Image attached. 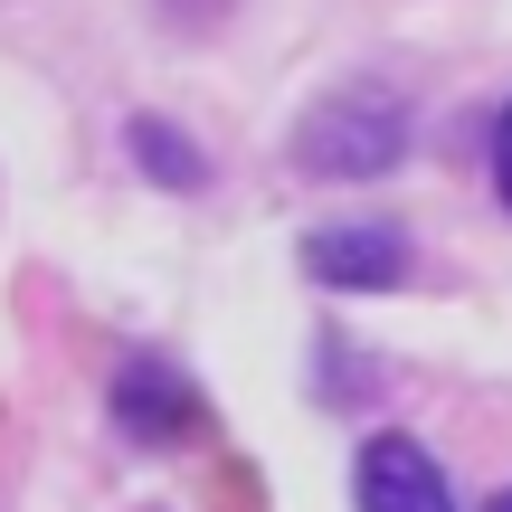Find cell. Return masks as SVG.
Here are the masks:
<instances>
[{
  "mask_svg": "<svg viewBox=\"0 0 512 512\" xmlns=\"http://www.w3.org/2000/svg\"><path fill=\"white\" fill-rule=\"evenodd\" d=\"M408 95L380 86V76H351V86H332L323 105L294 124V171H313V181H380V171L408 162Z\"/></svg>",
  "mask_w": 512,
  "mask_h": 512,
  "instance_id": "cell-1",
  "label": "cell"
},
{
  "mask_svg": "<svg viewBox=\"0 0 512 512\" xmlns=\"http://www.w3.org/2000/svg\"><path fill=\"white\" fill-rule=\"evenodd\" d=\"M304 275L332 294H389V285H408V228L399 219H332L304 238Z\"/></svg>",
  "mask_w": 512,
  "mask_h": 512,
  "instance_id": "cell-2",
  "label": "cell"
},
{
  "mask_svg": "<svg viewBox=\"0 0 512 512\" xmlns=\"http://www.w3.org/2000/svg\"><path fill=\"white\" fill-rule=\"evenodd\" d=\"M351 503L361 512H456V484H446V465L427 456L418 437L380 427V437L361 446V465H351Z\"/></svg>",
  "mask_w": 512,
  "mask_h": 512,
  "instance_id": "cell-3",
  "label": "cell"
},
{
  "mask_svg": "<svg viewBox=\"0 0 512 512\" xmlns=\"http://www.w3.org/2000/svg\"><path fill=\"white\" fill-rule=\"evenodd\" d=\"M114 418L133 427V437H190L200 427V399H190V380H171V370H152V361H133L124 380H114Z\"/></svg>",
  "mask_w": 512,
  "mask_h": 512,
  "instance_id": "cell-4",
  "label": "cell"
},
{
  "mask_svg": "<svg viewBox=\"0 0 512 512\" xmlns=\"http://www.w3.org/2000/svg\"><path fill=\"white\" fill-rule=\"evenodd\" d=\"M133 162H143V181H162V190H200L209 181V162H200V143H190L181 124H162V114H133Z\"/></svg>",
  "mask_w": 512,
  "mask_h": 512,
  "instance_id": "cell-5",
  "label": "cell"
},
{
  "mask_svg": "<svg viewBox=\"0 0 512 512\" xmlns=\"http://www.w3.org/2000/svg\"><path fill=\"white\" fill-rule=\"evenodd\" d=\"M494 190H503V209H512V105L494 114Z\"/></svg>",
  "mask_w": 512,
  "mask_h": 512,
  "instance_id": "cell-6",
  "label": "cell"
},
{
  "mask_svg": "<svg viewBox=\"0 0 512 512\" xmlns=\"http://www.w3.org/2000/svg\"><path fill=\"white\" fill-rule=\"evenodd\" d=\"M484 512H512V484H503V494H494V503H484Z\"/></svg>",
  "mask_w": 512,
  "mask_h": 512,
  "instance_id": "cell-7",
  "label": "cell"
}]
</instances>
